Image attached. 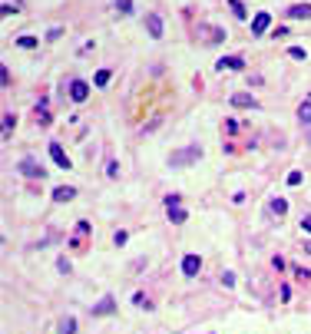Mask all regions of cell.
Returning <instances> with one entry per match:
<instances>
[{"instance_id":"cell-1","label":"cell","mask_w":311,"mask_h":334,"mask_svg":"<svg viewBox=\"0 0 311 334\" xmlns=\"http://www.w3.org/2000/svg\"><path fill=\"white\" fill-rule=\"evenodd\" d=\"M179 202H182L179 195H169V199H165V212H169V219H172L176 225H182V222H185V208H182Z\"/></svg>"},{"instance_id":"cell-2","label":"cell","mask_w":311,"mask_h":334,"mask_svg":"<svg viewBox=\"0 0 311 334\" xmlns=\"http://www.w3.org/2000/svg\"><path fill=\"white\" fill-rule=\"evenodd\" d=\"M196 159H202V149H196V146H189L185 152H176L169 162L172 166H189V162H196Z\"/></svg>"},{"instance_id":"cell-3","label":"cell","mask_w":311,"mask_h":334,"mask_svg":"<svg viewBox=\"0 0 311 334\" xmlns=\"http://www.w3.org/2000/svg\"><path fill=\"white\" fill-rule=\"evenodd\" d=\"M20 172H23V175H27V179H43V175H47V172H43V166H37V162H33V159H30V156H27V159H20Z\"/></svg>"},{"instance_id":"cell-4","label":"cell","mask_w":311,"mask_h":334,"mask_svg":"<svg viewBox=\"0 0 311 334\" xmlns=\"http://www.w3.org/2000/svg\"><path fill=\"white\" fill-rule=\"evenodd\" d=\"M86 96H90V86H86L83 80H73V83H70V99H73V103H86Z\"/></svg>"},{"instance_id":"cell-5","label":"cell","mask_w":311,"mask_h":334,"mask_svg":"<svg viewBox=\"0 0 311 334\" xmlns=\"http://www.w3.org/2000/svg\"><path fill=\"white\" fill-rule=\"evenodd\" d=\"M268 23H272V14H255V20H252V37H262L265 30H268Z\"/></svg>"},{"instance_id":"cell-6","label":"cell","mask_w":311,"mask_h":334,"mask_svg":"<svg viewBox=\"0 0 311 334\" xmlns=\"http://www.w3.org/2000/svg\"><path fill=\"white\" fill-rule=\"evenodd\" d=\"M146 30H149L152 40H159L163 37V17H159V14H146Z\"/></svg>"},{"instance_id":"cell-7","label":"cell","mask_w":311,"mask_h":334,"mask_svg":"<svg viewBox=\"0 0 311 334\" xmlns=\"http://www.w3.org/2000/svg\"><path fill=\"white\" fill-rule=\"evenodd\" d=\"M50 156H53V162H56L60 169H70V166H73V162H70V156L63 152V146H60V143H50Z\"/></svg>"},{"instance_id":"cell-8","label":"cell","mask_w":311,"mask_h":334,"mask_svg":"<svg viewBox=\"0 0 311 334\" xmlns=\"http://www.w3.org/2000/svg\"><path fill=\"white\" fill-rule=\"evenodd\" d=\"M86 235H90V222H76V235H73V241H70V248H73V252H80Z\"/></svg>"},{"instance_id":"cell-9","label":"cell","mask_w":311,"mask_h":334,"mask_svg":"<svg viewBox=\"0 0 311 334\" xmlns=\"http://www.w3.org/2000/svg\"><path fill=\"white\" fill-rule=\"evenodd\" d=\"M215 70H245V60L242 56H222L215 63Z\"/></svg>"},{"instance_id":"cell-10","label":"cell","mask_w":311,"mask_h":334,"mask_svg":"<svg viewBox=\"0 0 311 334\" xmlns=\"http://www.w3.org/2000/svg\"><path fill=\"white\" fill-rule=\"evenodd\" d=\"M182 275H185V278L199 275V255H185V258H182Z\"/></svg>"},{"instance_id":"cell-11","label":"cell","mask_w":311,"mask_h":334,"mask_svg":"<svg viewBox=\"0 0 311 334\" xmlns=\"http://www.w3.org/2000/svg\"><path fill=\"white\" fill-rule=\"evenodd\" d=\"M285 14L295 17V20H305V17H311V3H295V7H288Z\"/></svg>"},{"instance_id":"cell-12","label":"cell","mask_w":311,"mask_h":334,"mask_svg":"<svg viewBox=\"0 0 311 334\" xmlns=\"http://www.w3.org/2000/svg\"><path fill=\"white\" fill-rule=\"evenodd\" d=\"M70 199H76V189H73V186H60V189H53V202H70Z\"/></svg>"},{"instance_id":"cell-13","label":"cell","mask_w":311,"mask_h":334,"mask_svg":"<svg viewBox=\"0 0 311 334\" xmlns=\"http://www.w3.org/2000/svg\"><path fill=\"white\" fill-rule=\"evenodd\" d=\"M113 308H116V301L106 295L103 301H99V304H96V308H93V315H113Z\"/></svg>"},{"instance_id":"cell-14","label":"cell","mask_w":311,"mask_h":334,"mask_svg":"<svg viewBox=\"0 0 311 334\" xmlns=\"http://www.w3.org/2000/svg\"><path fill=\"white\" fill-rule=\"evenodd\" d=\"M232 106H242V110H245V106H255V99L245 96V93H235V96H232Z\"/></svg>"},{"instance_id":"cell-15","label":"cell","mask_w":311,"mask_h":334,"mask_svg":"<svg viewBox=\"0 0 311 334\" xmlns=\"http://www.w3.org/2000/svg\"><path fill=\"white\" fill-rule=\"evenodd\" d=\"M268 208H272L275 215H285V212H288V202H285V199H278V195H275V199H272V205H268Z\"/></svg>"},{"instance_id":"cell-16","label":"cell","mask_w":311,"mask_h":334,"mask_svg":"<svg viewBox=\"0 0 311 334\" xmlns=\"http://www.w3.org/2000/svg\"><path fill=\"white\" fill-rule=\"evenodd\" d=\"M60 334H76V318H63L60 321Z\"/></svg>"},{"instance_id":"cell-17","label":"cell","mask_w":311,"mask_h":334,"mask_svg":"<svg viewBox=\"0 0 311 334\" xmlns=\"http://www.w3.org/2000/svg\"><path fill=\"white\" fill-rule=\"evenodd\" d=\"M14 126H17V116H14V112H7V116H3V136H10Z\"/></svg>"},{"instance_id":"cell-18","label":"cell","mask_w":311,"mask_h":334,"mask_svg":"<svg viewBox=\"0 0 311 334\" xmlns=\"http://www.w3.org/2000/svg\"><path fill=\"white\" fill-rule=\"evenodd\" d=\"M298 119H301V123H311V103H301V106H298Z\"/></svg>"},{"instance_id":"cell-19","label":"cell","mask_w":311,"mask_h":334,"mask_svg":"<svg viewBox=\"0 0 311 334\" xmlns=\"http://www.w3.org/2000/svg\"><path fill=\"white\" fill-rule=\"evenodd\" d=\"M229 10H232V14H235L238 20H245V7H242L238 0H229Z\"/></svg>"},{"instance_id":"cell-20","label":"cell","mask_w":311,"mask_h":334,"mask_svg":"<svg viewBox=\"0 0 311 334\" xmlns=\"http://www.w3.org/2000/svg\"><path fill=\"white\" fill-rule=\"evenodd\" d=\"M110 70H99V73H96V86H106V83H110Z\"/></svg>"},{"instance_id":"cell-21","label":"cell","mask_w":311,"mask_h":334,"mask_svg":"<svg viewBox=\"0 0 311 334\" xmlns=\"http://www.w3.org/2000/svg\"><path fill=\"white\" fill-rule=\"evenodd\" d=\"M17 47H23V50H33V47H37V40H33V37H20Z\"/></svg>"},{"instance_id":"cell-22","label":"cell","mask_w":311,"mask_h":334,"mask_svg":"<svg viewBox=\"0 0 311 334\" xmlns=\"http://www.w3.org/2000/svg\"><path fill=\"white\" fill-rule=\"evenodd\" d=\"M288 56H292V60H305V50H301V47H288Z\"/></svg>"},{"instance_id":"cell-23","label":"cell","mask_w":311,"mask_h":334,"mask_svg":"<svg viewBox=\"0 0 311 334\" xmlns=\"http://www.w3.org/2000/svg\"><path fill=\"white\" fill-rule=\"evenodd\" d=\"M116 10H119V14H129V10H132V0H116Z\"/></svg>"},{"instance_id":"cell-24","label":"cell","mask_w":311,"mask_h":334,"mask_svg":"<svg viewBox=\"0 0 311 334\" xmlns=\"http://www.w3.org/2000/svg\"><path fill=\"white\" fill-rule=\"evenodd\" d=\"M288 186H301V172H288Z\"/></svg>"},{"instance_id":"cell-25","label":"cell","mask_w":311,"mask_h":334,"mask_svg":"<svg viewBox=\"0 0 311 334\" xmlns=\"http://www.w3.org/2000/svg\"><path fill=\"white\" fill-rule=\"evenodd\" d=\"M222 285H225V288H232V285H235V275H232V271H225V275H222Z\"/></svg>"},{"instance_id":"cell-26","label":"cell","mask_w":311,"mask_h":334,"mask_svg":"<svg viewBox=\"0 0 311 334\" xmlns=\"http://www.w3.org/2000/svg\"><path fill=\"white\" fill-rule=\"evenodd\" d=\"M301 228H305V232H308V235H311V212H308V215H305V219H301Z\"/></svg>"},{"instance_id":"cell-27","label":"cell","mask_w":311,"mask_h":334,"mask_svg":"<svg viewBox=\"0 0 311 334\" xmlns=\"http://www.w3.org/2000/svg\"><path fill=\"white\" fill-rule=\"evenodd\" d=\"M305 252H308V255H311V241H308V248H305Z\"/></svg>"}]
</instances>
